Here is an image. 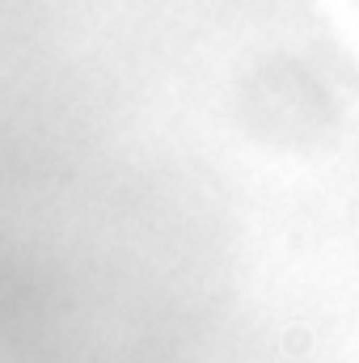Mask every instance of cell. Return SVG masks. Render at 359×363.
I'll list each match as a JSON object with an SVG mask.
<instances>
[{"label": "cell", "instance_id": "6da1fadb", "mask_svg": "<svg viewBox=\"0 0 359 363\" xmlns=\"http://www.w3.org/2000/svg\"><path fill=\"white\" fill-rule=\"evenodd\" d=\"M283 347H287V351H304V347H309V334L296 325V334H292V338H283Z\"/></svg>", "mask_w": 359, "mask_h": 363}]
</instances>
